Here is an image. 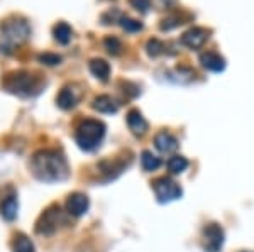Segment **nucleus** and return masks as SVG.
<instances>
[{"instance_id": "obj_1", "label": "nucleus", "mask_w": 254, "mask_h": 252, "mask_svg": "<svg viewBox=\"0 0 254 252\" xmlns=\"http://www.w3.org/2000/svg\"><path fill=\"white\" fill-rule=\"evenodd\" d=\"M31 171L43 183H58L68 178L66 157L53 149H43L31 157Z\"/></svg>"}, {"instance_id": "obj_2", "label": "nucleus", "mask_w": 254, "mask_h": 252, "mask_svg": "<svg viewBox=\"0 0 254 252\" xmlns=\"http://www.w3.org/2000/svg\"><path fill=\"white\" fill-rule=\"evenodd\" d=\"M31 36L29 24L20 17H9L0 26V51L12 52L15 46L26 43Z\"/></svg>"}, {"instance_id": "obj_3", "label": "nucleus", "mask_w": 254, "mask_h": 252, "mask_svg": "<svg viewBox=\"0 0 254 252\" xmlns=\"http://www.w3.org/2000/svg\"><path fill=\"white\" fill-rule=\"evenodd\" d=\"M105 137V124L97 119H87L76 127L75 139L80 149L83 151H93L100 146Z\"/></svg>"}, {"instance_id": "obj_4", "label": "nucleus", "mask_w": 254, "mask_h": 252, "mask_svg": "<svg viewBox=\"0 0 254 252\" xmlns=\"http://www.w3.org/2000/svg\"><path fill=\"white\" fill-rule=\"evenodd\" d=\"M3 87L7 88V92L14 93V95L31 97L39 92V81L36 76H32L31 73L17 71V73H10V75L5 76Z\"/></svg>"}, {"instance_id": "obj_5", "label": "nucleus", "mask_w": 254, "mask_h": 252, "mask_svg": "<svg viewBox=\"0 0 254 252\" xmlns=\"http://www.w3.org/2000/svg\"><path fill=\"white\" fill-rule=\"evenodd\" d=\"M153 190H154V195H156L159 203L175 202L183 195L182 186H180L176 181L171 180V178H158V180H154Z\"/></svg>"}, {"instance_id": "obj_6", "label": "nucleus", "mask_w": 254, "mask_h": 252, "mask_svg": "<svg viewBox=\"0 0 254 252\" xmlns=\"http://www.w3.org/2000/svg\"><path fill=\"white\" fill-rule=\"evenodd\" d=\"M63 222V213L58 205H53L39 217L38 223H36V232L41 235H51L58 230L60 223Z\"/></svg>"}, {"instance_id": "obj_7", "label": "nucleus", "mask_w": 254, "mask_h": 252, "mask_svg": "<svg viewBox=\"0 0 254 252\" xmlns=\"http://www.w3.org/2000/svg\"><path fill=\"white\" fill-rule=\"evenodd\" d=\"M224 246V230L217 223H208L203 229V249L207 252H219Z\"/></svg>"}, {"instance_id": "obj_8", "label": "nucleus", "mask_w": 254, "mask_h": 252, "mask_svg": "<svg viewBox=\"0 0 254 252\" xmlns=\"http://www.w3.org/2000/svg\"><path fill=\"white\" fill-rule=\"evenodd\" d=\"M208 36H210V31L203 27H191L182 36V44L190 50H200L208 41Z\"/></svg>"}, {"instance_id": "obj_9", "label": "nucleus", "mask_w": 254, "mask_h": 252, "mask_svg": "<svg viewBox=\"0 0 254 252\" xmlns=\"http://www.w3.org/2000/svg\"><path fill=\"white\" fill-rule=\"evenodd\" d=\"M88 206H90V200L87 195H83V193H71L66 200V210L73 217H81V215H85L88 212Z\"/></svg>"}, {"instance_id": "obj_10", "label": "nucleus", "mask_w": 254, "mask_h": 252, "mask_svg": "<svg viewBox=\"0 0 254 252\" xmlns=\"http://www.w3.org/2000/svg\"><path fill=\"white\" fill-rule=\"evenodd\" d=\"M154 146H156V149L159 152L170 154V152H175L180 144H178V139H176L173 134L159 132V134H156V137H154Z\"/></svg>"}, {"instance_id": "obj_11", "label": "nucleus", "mask_w": 254, "mask_h": 252, "mask_svg": "<svg viewBox=\"0 0 254 252\" xmlns=\"http://www.w3.org/2000/svg\"><path fill=\"white\" fill-rule=\"evenodd\" d=\"M200 63H202L203 68L210 71H215V73H220L225 70V59L219 52H214V51H207V52H202L200 54Z\"/></svg>"}, {"instance_id": "obj_12", "label": "nucleus", "mask_w": 254, "mask_h": 252, "mask_svg": "<svg viewBox=\"0 0 254 252\" xmlns=\"http://www.w3.org/2000/svg\"><path fill=\"white\" fill-rule=\"evenodd\" d=\"M78 100H80L78 92H76L73 87H69V85L60 92L58 99H56V101H58V107L63 108V110H71V108H75L76 103H78Z\"/></svg>"}, {"instance_id": "obj_13", "label": "nucleus", "mask_w": 254, "mask_h": 252, "mask_svg": "<svg viewBox=\"0 0 254 252\" xmlns=\"http://www.w3.org/2000/svg\"><path fill=\"white\" fill-rule=\"evenodd\" d=\"M127 125L129 129L132 131L134 136H144L146 131H147V122L146 119L142 117V113L132 108L129 113H127Z\"/></svg>"}, {"instance_id": "obj_14", "label": "nucleus", "mask_w": 254, "mask_h": 252, "mask_svg": "<svg viewBox=\"0 0 254 252\" xmlns=\"http://www.w3.org/2000/svg\"><path fill=\"white\" fill-rule=\"evenodd\" d=\"M93 110L100 112V113H116L119 110V103L112 97L109 95H100L92 101Z\"/></svg>"}, {"instance_id": "obj_15", "label": "nucleus", "mask_w": 254, "mask_h": 252, "mask_svg": "<svg viewBox=\"0 0 254 252\" xmlns=\"http://www.w3.org/2000/svg\"><path fill=\"white\" fill-rule=\"evenodd\" d=\"M90 68V73H92L95 78H98L100 81H107L109 76H110V66L105 59H100V58H95L90 61L88 64Z\"/></svg>"}, {"instance_id": "obj_16", "label": "nucleus", "mask_w": 254, "mask_h": 252, "mask_svg": "<svg viewBox=\"0 0 254 252\" xmlns=\"http://www.w3.org/2000/svg\"><path fill=\"white\" fill-rule=\"evenodd\" d=\"M17 212H19V203L15 197H7L5 200L0 203V215H2V218H5L7 222L15 220Z\"/></svg>"}, {"instance_id": "obj_17", "label": "nucleus", "mask_w": 254, "mask_h": 252, "mask_svg": "<svg viewBox=\"0 0 254 252\" xmlns=\"http://www.w3.org/2000/svg\"><path fill=\"white\" fill-rule=\"evenodd\" d=\"M71 34H73V31L66 22H58L53 27V36H55V39L58 41L60 44H68L69 41H71Z\"/></svg>"}, {"instance_id": "obj_18", "label": "nucleus", "mask_w": 254, "mask_h": 252, "mask_svg": "<svg viewBox=\"0 0 254 252\" xmlns=\"http://www.w3.org/2000/svg\"><path fill=\"white\" fill-rule=\"evenodd\" d=\"M12 251L14 252H36L34 244H32L31 239L24 234L15 235L14 242H12Z\"/></svg>"}, {"instance_id": "obj_19", "label": "nucleus", "mask_w": 254, "mask_h": 252, "mask_svg": "<svg viewBox=\"0 0 254 252\" xmlns=\"http://www.w3.org/2000/svg\"><path fill=\"white\" fill-rule=\"evenodd\" d=\"M141 166L144 171H156L161 166V159L158 156H154L151 151H144L141 154Z\"/></svg>"}, {"instance_id": "obj_20", "label": "nucleus", "mask_w": 254, "mask_h": 252, "mask_svg": "<svg viewBox=\"0 0 254 252\" xmlns=\"http://www.w3.org/2000/svg\"><path fill=\"white\" fill-rule=\"evenodd\" d=\"M188 168V159L183 156H173L168 161V169L171 174H182L185 173Z\"/></svg>"}, {"instance_id": "obj_21", "label": "nucleus", "mask_w": 254, "mask_h": 252, "mask_svg": "<svg viewBox=\"0 0 254 252\" xmlns=\"http://www.w3.org/2000/svg\"><path fill=\"white\" fill-rule=\"evenodd\" d=\"M104 46L109 51V54L112 56H119L122 52V43L117 38H114V36H109V38L104 39Z\"/></svg>"}, {"instance_id": "obj_22", "label": "nucleus", "mask_w": 254, "mask_h": 252, "mask_svg": "<svg viewBox=\"0 0 254 252\" xmlns=\"http://www.w3.org/2000/svg\"><path fill=\"white\" fill-rule=\"evenodd\" d=\"M146 51L147 54L151 56V58H156V56L163 54V51H165V44L161 43V41L158 39H149L146 44Z\"/></svg>"}, {"instance_id": "obj_23", "label": "nucleus", "mask_w": 254, "mask_h": 252, "mask_svg": "<svg viewBox=\"0 0 254 252\" xmlns=\"http://www.w3.org/2000/svg\"><path fill=\"white\" fill-rule=\"evenodd\" d=\"M119 22H121L122 29L127 31V32H139V31H142V24L139 22V20H134V19H130V17H124V15H122V17L119 19Z\"/></svg>"}, {"instance_id": "obj_24", "label": "nucleus", "mask_w": 254, "mask_h": 252, "mask_svg": "<svg viewBox=\"0 0 254 252\" xmlns=\"http://www.w3.org/2000/svg\"><path fill=\"white\" fill-rule=\"evenodd\" d=\"M39 63L46 64V66H56V64L61 63V56L60 54H55V52H43L39 54Z\"/></svg>"}, {"instance_id": "obj_25", "label": "nucleus", "mask_w": 254, "mask_h": 252, "mask_svg": "<svg viewBox=\"0 0 254 252\" xmlns=\"http://www.w3.org/2000/svg\"><path fill=\"white\" fill-rule=\"evenodd\" d=\"M129 3H130V5H132L136 10L142 12V14L149 10V7H151V0H129Z\"/></svg>"}]
</instances>
